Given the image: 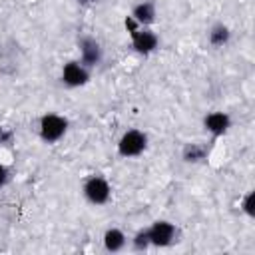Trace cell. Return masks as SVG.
<instances>
[{"label":"cell","mask_w":255,"mask_h":255,"mask_svg":"<svg viewBox=\"0 0 255 255\" xmlns=\"http://www.w3.org/2000/svg\"><path fill=\"white\" fill-rule=\"evenodd\" d=\"M147 145V137L143 131L139 129H129L122 135L120 143H118V151L124 155V157H133V155H139Z\"/></svg>","instance_id":"1"},{"label":"cell","mask_w":255,"mask_h":255,"mask_svg":"<svg viewBox=\"0 0 255 255\" xmlns=\"http://www.w3.org/2000/svg\"><path fill=\"white\" fill-rule=\"evenodd\" d=\"M68 128V122L62 118V116H56V114H48L40 120V135L44 141H56L64 135Z\"/></svg>","instance_id":"2"},{"label":"cell","mask_w":255,"mask_h":255,"mask_svg":"<svg viewBox=\"0 0 255 255\" xmlns=\"http://www.w3.org/2000/svg\"><path fill=\"white\" fill-rule=\"evenodd\" d=\"M110 191L112 189H110V185H108V181L104 177H90L86 181V185H84V193H86L88 201L94 203V205L106 203L110 199Z\"/></svg>","instance_id":"3"},{"label":"cell","mask_w":255,"mask_h":255,"mask_svg":"<svg viewBox=\"0 0 255 255\" xmlns=\"http://www.w3.org/2000/svg\"><path fill=\"white\" fill-rule=\"evenodd\" d=\"M147 233V239L151 245H157V247H165L173 241L175 237V227L169 223V221H155L149 229H145Z\"/></svg>","instance_id":"4"},{"label":"cell","mask_w":255,"mask_h":255,"mask_svg":"<svg viewBox=\"0 0 255 255\" xmlns=\"http://www.w3.org/2000/svg\"><path fill=\"white\" fill-rule=\"evenodd\" d=\"M88 70L86 66L78 64V62H68L62 70V80L68 84V86H82L88 82Z\"/></svg>","instance_id":"5"},{"label":"cell","mask_w":255,"mask_h":255,"mask_svg":"<svg viewBox=\"0 0 255 255\" xmlns=\"http://www.w3.org/2000/svg\"><path fill=\"white\" fill-rule=\"evenodd\" d=\"M131 44H133L135 52L149 54L157 46V36L153 32H149V30H133L131 32Z\"/></svg>","instance_id":"6"},{"label":"cell","mask_w":255,"mask_h":255,"mask_svg":"<svg viewBox=\"0 0 255 255\" xmlns=\"http://www.w3.org/2000/svg\"><path fill=\"white\" fill-rule=\"evenodd\" d=\"M203 124H205V129L211 131L213 135H223V133L227 131V128L231 126V120H229V116L223 114V112H213V114L205 116Z\"/></svg>","instance_id":"7"},{"label":"cell","mask_w":255,"mask_h":255,"mask_svg":"<svg viewBox=\"0 0 255 255\" xmlns=\"http://www.w3.org/2000/svg\"><path fill=\"white\" fill-rule=\"evenodd\" d=\"M102 60V48L96 40L84 38L82 40V66H96Z\"/></svg>","instance_id":"8"},{"label":"cell","mask_w":255,"mask_h":255,"mask_svg":"<svg viewBox=\"0 0 255 255\" xmlns=\"http://www.w3.org/2000/svg\"><path fill=\"white\" fill-rule=\"evenodd\" d=\"M131 18L139 24H151L153 18H155V10H153V4L151 2H141L133 8V14Z\"/></svg>","instance_id":"9"},{"label":"cell","mask_w":255,"mask_h":255,"mask_svg":"<svg viewBox=\"0 0 255 255\" xmlns=\"http://www.w3.org/2000/svg\"><path fill=\"white\" fill-rule=\"evenodd\" d=\"M126 245V235L120 231V229H108L106 235H104V247L108 251H120L122 247Z\"/></svg>","instance_id":"10"},{"label":"cell","mask_w":255,"mask_h":255,"mask_svg":"<svg viewBox=\"0 0 255 255\" xmlns=\"http://www.w3.org/2000/svg\"><path fill=\"white\" fill-rule=\"evenodd\" d=\"M229 40V30L225 26H215L211 32H209V42L213 46H223L225 42Z\"/></svg>","instance_id":"11"},{"label":"cell","mask_w":255,"mask_h":255,"mask_svg":"<svg viewBox=\"0 0 255 255\" xmlns=\"http://www.w3.org/2000/svg\"><path fill=\"white\" fill-rule=\"evenodd\" d=\"M205 153H207V149L201 147V145H187V149H185L183 155H185L187 161H197V159H203Z\"/></svg>","instance_id":"12"},{"label":"cell","mask_w":255,"mask_h":255,"mask_svg":"<svg viewBox=\"0 0 255 255\" xmlns=\"http://www.w3.org/2000/svg\"><path fill=\"white\" fill-rule=\"evenodd\" d=\"M243 211H245L249 217L255 215V193H247V195H245V199H243Z\"/></svg>","instance_id":"13"},{"label":"cell","mask_w":255,"mask_h":255,"mask_svg":"<svg viewBox=\"0 0 255 255\" xmlns=\"http://www.w3.org/2000/svg\"><path fill=\"white\" fill-rule=\"evenodd\" d=\"M133 245H135V249H145V247L149 245V239H147V233H145V231H141V233H137V235H135V239H133Z\"/></svg>","instance_id":"14"},{"label":"cell","mask_w":255,"mask_h":255,"mask_svg":"<svg viewBox=\"0 0 255 255\" xmlns=\"http://www.w3.org/2000/svg\"><path fill=\"white\" fill-rule=\"evenodd\" d=\"M6 181H8V169H6L4 165H0V187H2Z\"/></svg>","instance_id":"15"}]
</instances>
